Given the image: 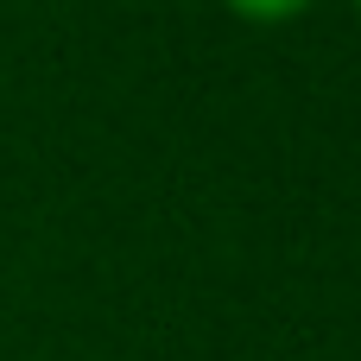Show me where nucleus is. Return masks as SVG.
Wrapping results in <instances>:
<instances>
[{
  "label": "nucleus",
  "instance_id": "nucleus-1",
  "mask_svg": "<svg viewBox=\"0 0 361 361\" xmlns=\"http://www.w3.org/2000/svg\"><path fill=\"white\" fill-rule=\"evenodd\" d=\"M235 19H247V25H292L298 13H311L317 0H222Z\"/></svg>",
  "mask_w": 361,
  "mask_h": 361
},
{
  "label": "nucleus",
  "instance_id": "nucleus-2",
  "mask_svg": "<svg viewBox=\"0 0 361 361\" xmlns=\"http://www.w3.org/2000/svg\"><path fill=\"white\" fill-rule=\"evenodd\" d=\"M355 13H361V0H355Z\"/></svg>",
  "mask_w": 361,
  "mask_h": 361
}]
</instances>
